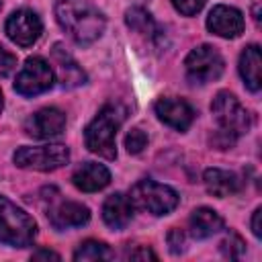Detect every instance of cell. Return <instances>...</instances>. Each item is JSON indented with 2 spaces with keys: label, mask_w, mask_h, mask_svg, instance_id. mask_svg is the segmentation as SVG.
I'll return each mask as SVG.
<instances>
[{
  "label": "cell",
  "mask_w": 262,
  "mask_h": 262,
  "mask_svg": "<svg viewBox=\"0 0 262 262\" xmlns=\"http://www.w3.org/2000/svg\"><path fill=\"white\" fill-rule=\"evenodd\" d=\"M55 18L59 27L80 45L94 43L104 33L102 12L88 0H57Z\"/></svg>",
  "instance_id": "cell-1"
},
{
  "label": "cell",
  "mask_w": 262,
  "mask_h": 262,
  "mask_svg": "<svg viewBox=\"0 0 262 262\" xmlns=\"http://www.w3.org/2000/svg\"><path fill=\"white\" fill-rule=\"evenodd\" d=\"M125 121V108L121 104H104L84 131L86 147L106 160L117 158V131Z\"/></svg>",
  "instance_id": "cell-2"
},
{
  "label": "cell",
  "mask_w": 262,
  "mask_h": 262,
  "mask_svg": "<svg viewBox=\"0 0 262 262\" xmlns=\"http://www.w3.org/2000/svg\"><path fill=\"white\" fill-rule=\"evenodd\" d=\"M37 235V223L29 213L0 194V244L27 248Z\"/></svg>",
  "instance_id": "cell-3"
},
{
  "label": "cell",
  "mask_w": 262,
  "mask_h": 262,
  "mask_svg": "<svg viewBox=\"0 0 262 262\" xmlns=\"http://www.w3.org/2000/svg\"><path fill=\"white\" fill-rule=\"evenodd\" d=\"M129 201L133 207L147 211L151 215H168L178 205V192L166 184H160L156 180H139L133 184L129 192Z\"/></svg>",
  "instance_id": "cell-4"
},
{
  "label": "cell",
  "mask_w": 262,
  "mask_h": 262,
  "mask_svg": "<svg viewBox=\"0 0 262 262\" xmlns=\"http://www.w3.org/2000/svg\"><path fill=\"white\" fill-rule=\"evenodd\" d=\"M14 164L25 170H37V172H51L70 162V149L63 143H47L37 147H18L12 156Z\"/></svg>",
  "instance_id": "cell-5"
},
{
  "label": "cell",
  "mask_w": 262,
  "mask_h": 262,
  "mask_svg": "<svg viewBox=\"0 0 262 262\" xmlns=\"http://www.w3.org/2000/svg\"><path fill=\"white\" fill-rule=\"evenodd\" d=\"M211 113L215 117V121L219 123V127L231 135H244L250 131L252 127V119L250 113L242 106V102L227 90H221L215 94L213 102H211Z\"/></svg>",
  "instance_id": "cell-6"
},
{
  "label": "cell",
  "mask_w": 262,
  "mask_h": 262,
  "mask_svg": "<svg viewBox=\"0 0 262 262\" xmlns=\"http://www.w3.org/2000/svg\"><path fill=\"white\" fill-rule=\"evenodd\" d=\"M223 66H225L223 57L213 45H199L184 59V70L188 78L196 84H207L217 80L223 74Z\"/></svg>",
  "instance_id": "cell-7"
},
{
  "label": "cell",
  "mask_w": 262,
  "mask_h": 262,
  "mask_svg": "<svg viewBox=\"0 0 262 262\" xmlns=\"http://www.w3.org/2000/svg\"><path fill=\"white\" fill-rule=\"evenodd\" d=\"M53 68L43 57H29L16 74L14 90L23 96H37L53 86Z\"/></svg>",
  "instance_id": "cell-8"
},
{
  "label": "cell",
  "mask_w": 262,
  "mask_h": 262,
  "mask_svg": "<svg viewBox=\"0 0 262 262\" xmlns=\"http://www.w3.org/2000/svg\"><path fill=\"white\" fill-rule=\"evenodd\" d=\"M4 29H6V35L12 43H16L20 47H29V45L37 43V39L41 37L43 23L37 16V12L29 10V8H20L8 16Z\"/></svg>",
  "instance_id": "cell-9"
},
{
  "label": "cell",
  "mask_w": 262,
  "mask_h": 262,
  "mask_svg": "<svg viewBox=\"0 0 262 262\" xmlns=\"http://www.w3.org/2000/svg\"><path fill=\"white\" fill-rule=\"evenodd\" d=\"M63 127H66V115L55 106H45L37 111L25 123V131L37 139H51L59 135Z\"/></svg>",
  "instance_id": "cell-10"
},
{
  "label": "cell",
  "mask_w": 262,
  "mask_h": 262,
  "mask_svg": "<svg viewBox=\"0 0 262 262\" xmlns=\"http://www.w3.org/2000/svg\"><path fill=\"white\" fill-rule=\"evenodd\" d=\"M207 29L225 39L239 37L244 33V14L233 6L217 4L207 16Z\"/></svg>",
  "instance_id": "cell-11"
},
{
  "label": "cell",
  "mask_w": 262,
  "mask_h": 262,
  "mask_svg": "<svg viewBox=\"0 0 262 262\" xmlns=\"http://www.w3.org/2000/svg\"><path fill=\"white\" fill-rule=\"evenodd\" d=\"M154 108H156V115L162 123H166L168 127L178 129V131H186L194 121L192 106L182 98H174V96L160 98Z\"/></svg>",
  "instance_id": "cell-12"
},
{
  "label": "cell",
  "mask_w": 262,
  "mask_h": 262,
  "mask_svg": "<svg viewBox=\"0 0 262 262\" xmlns=\"http://www.w3.org/2000/svg\"><path fill=\"white\" fill-rule=\"evenodd\" d=\"M47 217H49V223L55 229H70V227H80V225L88 223L90 209L82 203L63 201V203L55 205L53 209H49Z\"/></svg>",
  "instance_id": "cell-13"
},
{
  "label": "cell",
  "mask_w": 262,
  "mask_h": 262,
  "mask_svg": "<svg viewBox=\"0 0 262 262\" xmlns=\"http://www.w3.org/2000/svg\"><path fill=\"white\" fill-rule=\"evenodd\" d=\"M72 182L82 192H96V190H102L111 182V172L102 164L86 162L80 168H76V172L72 176Z\"/></svg>",
  "instance_id": "cell-14"
},
{
  "label": "cell",
  "mask_w": 262,
  "mask_h": 262,
  "mask_svg": "<svg viewBox=\"0 0 262 262\" xmlns=\"http://www.w3.org/2000/svg\"><path fill=\"white\" fill-rule=\"evenodd\" d=\"M133 217V205L129 201V196H125L123 192H115L111 196H106L104 205H102V219L108 227L113 229H123Z\"/></svg>",
  "instance_id": "cell-15"
},
{
  "label": "cell",
  "mask_w": 262,
  "mask_h": 262,
  "mask_svg": "<svg viewBox=\"0 0 262 262\" xmlns=\"http://www.w3.org/2000/svg\"><path fill=\"white\" fill-rule=\"evenodd\" d=\"M223 217L209 209V207H199L190 213V219H188V229H190V235L196 237V239H205V237H211L215 233H219L223 229Z\"/></svg>",
  "instance_id": "cell-16"
},
{
  "label": "cell",
  "mask_w": 262,
  "mask_h": 262,
  "mask_svg": "<svg viewBox=\"0 0 262 262\" xmlns=\"http://www.w3.org/2000/svg\"><path fill=\"white\" fill-rule=\"evenodd\" d=\"M239 76L244 84L252 90L258 92L262 88V55L258 45H248L242 55H239Z\"/></svg>",
  "instance_id": "cell-17"
},
{
  "label": "cell",
  "mask_w": 262,
  "mask_h": 262,
  "mask_svg": "<svg viewBox=\"0 0 262 262\" xmlns=\"http://www.w3.org/2000/svg\"><path fill=\"white\" fill-rule=\"evenodd\" d=\"M203 182H205V188L209 194L213 196H229L233 192L239 190V178L233 174V172H227V170H221V168H209L205 170L203 174Z\"/></svg>",
  "instance_id": "cell-18"
},
{
  "label": "cell",
  "mask_w": 262,
  "mask_h": 262,
  "mask_svg": "<svg viewBox=\"0 0 262 262\" xmlns=\"http://www.w3.org/2000/svg\"><path fill=\"white\" fill-rule=\"evenodd\" d=\"M53 61L57 66V76L63 88H76L86 82V74L82 72V68L59 45L53 47Z\"/></svg>",
  "instance_id": "cell-19"
},
{
  "label": "cell",
  "mask_w": 262,
  "mask_h": 262,
  "mask_svg": "<svg viewBox=\"0 0 262 262\" xmlns=\"http://www.w3.org/2000/svg\"><path fill=\"white\" fill-rule=\"evenodd\" d=\"M125 23L129 29L137 31V33H143V35H154L156 33V23L151 18V14L141 8V6H133L125 12Z\"/></svg>",
  "instance_id": "cell-20"
},
{
  "label": "cell",
  "mask_w": 262,
  "mask_h": 262,
  "mask_svg": "<svg viewBox=\"0 0 262 262\" xmlns=\"http://www.w3.org/2000/svg\"><path fill=\"white\" fill-rule=\"evenodd\" d=\"M111 258H113V254H111L108 246L102 242H96V239L82 242L74 252V260H78V262L80 260L82 262H86V260H111Z\"/></svg>",
  "instance_id": "cell-21"
},
{
  "label": "cell",
  "mask_w": 262,
  "mask_h": 262,
  "mask_svg": "<svg viewBox=\"0 0 262 262\" xmlns=\"http://www.w3.org/2000/svg\"><path fill=\"white\" fill-rule=\"evenodd\" d=\"M219 250H221V254H223L225 258H229V260H237V258H242L244 252H246V242H244L235 231H229V233L221 239Z\"/></svg>",
  "instance_id": "cell-22"
},
{
  "label": "cell",
  "mask_w": 262,
  "mask_h": 262,
  "mask_svg": "<svg viewBox=\"0 0 262 262\" xmlns=\"http://www.w3.org/2000/svg\"><path fill=\"white\" fill-rule=\"evenodd\" d=\"M145 145H147V135H145L141 129L135 127V129H131V131L127 133V137H125V147H127L129 154H141Z\"/></svg>",
  "instance_id": "cell-23"
},
{
  "label": "cell",
  "mask_w": 262,
  "mask_h": 262,
  "mask_svg": "<svg viewBox=\"0 0 262 262\" xmlns=\"http://www.w3.org/2000/svg\"><path fill=\"white\" fill-rule=\"evenodd\" d=\"M172 4H174V8H176L180 14L192 16V14H196V12L205 6V0H172Z\"/></svg>",
  "instance_id": "cell-24"
},
{
  "label": "cell",
  "mask_w": 262,
  "mask_h": 262,
  "mask_svg": "<svg viewBox=\"0 0 262 262\" xmlns=\"http://www.w3.org/2000/svg\"><path fill=\"white\" fill-rule=\"evenodd\" d=\"M168 246H170V252H172V254L184 252V246H186V235H184V231L178 229V227H172L170 233H168Z\"/></svg>",
  "instance_id": "cell-25"
},
{
  "label": "cell",
  "mask_w": 262,
  "mask_h": 262,
  "mask_svg": "<svg viewBox=\"0 0 262 262\" xmlns=\"http://www.w3.org/2000/svg\"><path fill=\"white\" fill-rule=\"evenodd\" d=\"M16 68V57L0 45V76H8Z\"/></svg>",
  "instance_id": "cell-26"
},
{
  "label": "cell",
  "mask_w": 262,
  "mask_h": 262,
  "mask_svg": "<svg viewBox=\"0 0 262 262\" xmlns=\"http://www.w3.org/2000/svg\"><path fill=\"white\" fill-rule=\"evenodd\" d=\"M127 258H131V260H158V256H156L147 246H141V248H137V250H131V252L127 254Z\"/></svg>",
  "instance_id": "cell-27"
},
{
  "label": "cell",
  "mask_w": 262,
  "mask_h": 262,
  "mask_svg": "<svg viewBox=\"0 0 262 262\" xmlns=\"http://www.w3.org/2000/svg\"><path fill=\"white\" fill-rule=\"evenodd\" d=\"M260 219H262V207H258L256 211H254V215H252V233L260 239L262 237V223H260Z\"/></svg>",
  "instance_id": "cell-28"
},
{
  "label": "cell",
  "mask_w": 262,
  "mask_h": 262,
  "mask_svg": "<svg viewBox=\"0 0 262 262\" xmlns=\"http://www.w3.org/2000/svg\"><path fill=\"white\" fill-rule=\"evenodd\" d=\"M31 258L33 260H59V254H55L51 250H37Z\"/></svg>",
  "instance_id": "cell-29"
},
{
  "label": "cell",
  "mask_w": 262,
  "mask_h": 262,
  "mask_svg": "<svg viewBox=\"0 0 262 262\" xmlns=\"http://www.w3.org/2000/svg\"><path fill=\"white\" fill-rule=\"evenodd\" d=\"M2 106H4V100H2V92H0V113H2Z\"/></svg>",
  "instance_id": "cell-30"
},
{
  "label": "cell",
  "mask_w": 262,
  "mask_h": 262,
  "mask_svg": "<svg viewBox=\"0 0 262 262\" xmlns=\"http://www.w3.org/2000/svg\"><path fill=\"white\" fill-rule=\"evenodd\" d=\"M0 8H2V2H0Z\"/></svg>",
  "instance_id": "cell-31"
}]
</instances>
